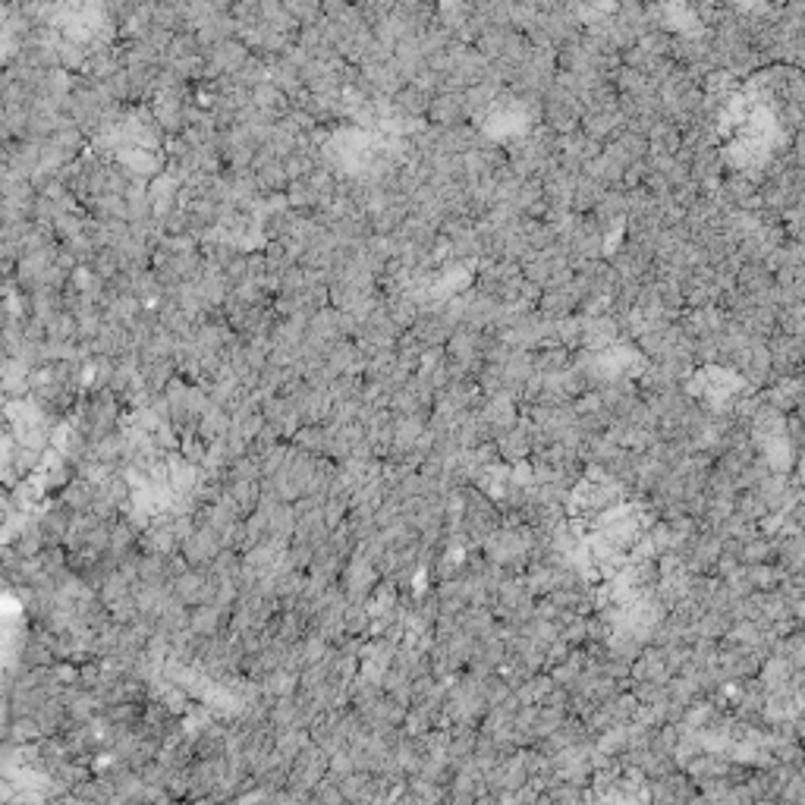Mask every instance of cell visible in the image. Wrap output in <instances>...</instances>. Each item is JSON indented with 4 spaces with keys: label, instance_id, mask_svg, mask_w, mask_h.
<instances>
[{
    "label": "cell",
    "instance_id": "cell-1",
    "mask_svg": "<svg viewBox=\"0 0 805 805\" xmlns=\"http://www.w3.org/2000/svg\"><path fill=\"white\" fill-rule=\"evenodd\" d=\"M557 343H560L563 349H570V353L579 349V343H582V318H579V314H570V318L557 321Z\"/></svg>",
    "mask_w": 805,
    "mask_h": 805
}]
</instances>
